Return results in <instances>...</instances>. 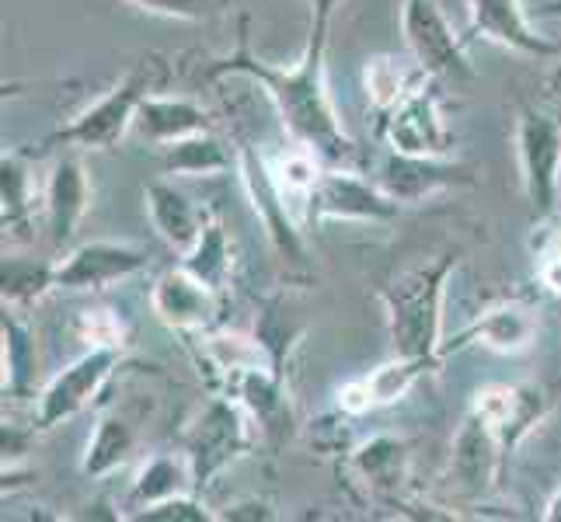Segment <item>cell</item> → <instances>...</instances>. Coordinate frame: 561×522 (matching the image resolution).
<instances>
[{"label": "cell", "mask_w": 561, "mask_h": 522, "mask_svg": "<svg viewBox=\"0 0 561 522\" xmlns=\"http://www.w3.org/2000/svg\"><path fill=\"white\" fill-rule=\"evenodd\" d=\"M342 0H307V43L294 67H276L255 56L248 43V18H241L238 49L206 70L209 84L224 77H248L273 102L279 126L297 147H307L324 164H350L356 158V140L342 126L339 108L328 88V46H332V18Z\"/></svg>", "instance_id": "1"}, {"label": "cell", "mask_w": 561, "mask_h": 522, "mask_svg": "<svg viewBox=\"0 0 561 522\" xmlns=\"http://www.w3.org/2000/svg\"><path fill=\"white\" fill-rule=\"evenodd\" d=\"M457 262V251H443V255L401 268L394 279L377 289L394 356L443 359V303H447V286Z\"/></svg>", "instance_id": "2"}, {"label": "cell", "mask_w": 561, "mask_h": 522, "mask_svg": "<svg viewBox=\"0 0 561 522\" xmlns=\"http://www.w3.org/2000/svg\"><path fill=\"white\" fill-rule=\"evenodd\" d=\"M164 67L158 56H147L133 67L119 84L108 88L99 102H91L84 112H77L73 119L60 129L46 132L43 140L32 143L35 153H46L53 147H70V150H115L126 132H133V119L137 108L150 91L161 88Z\"/></svg>", "instance_id": "3"}, {"label": "cell", "mask_w": 561, "mask_h": 522, "mask_svg": "<svg viewBox=\"0 0 561 522\" xmlns=\"http://www.w3.org/2000/svg\"><path fill=\"white\" fill-rule=\"evenodd\" d=\"M259 429L248 411L230 394H217L203 404V411L185 429L182 453L192 463L196 488L206 491L227 467L259 446Z\"/></svg>", "instance_id": "4"}, {"label": "cell", "mask_w": 561, "mask_h": 522, "mask_svg": "<svg viewBox=\"0 0 561 522\" xmlns=\"http://www.w3.org/2000/svg\"><path fill=\"white\" fill-rule=\"evenodd\" d=\"M401 38L412 63L443 84L474 81L468 35H460L439 0H401Z\"/></svg>", "instance_id": "5"}, {"label": "cell", "mask_w": 561, "mask_h": 522, "mask_svg": "<svg viewBox=\"0 0 561 522\" xmlns=\"http://www.w3.org/2000/svg\"><path fill=\"white\" fill-rule=\"evenodd\" d=\"M123 359H126L123 348H84L60 373H53L43 391L35 394V411H32L35 429L53 432L60 425L73 421L77 415H84L112 383Z\"/></svg>", "instance_id": "6"}, {"label": "cell", "mask_w": 561, "mask_h": 522, "mask_svg": "<svg viewBox=\"0 0 561 522\" xmlns=\"http://www.w3.org/2000/svg\"><path fill=\"white\" fill-rule=\"evenodd\" d=\"M516 161H519V182L524 196L540 220L554 217L561 202V115L524 105L516 112L513 126Z\"/></svg>", "instance_id": "7"}, {"label": "cell", "mask_w": 561, "mask_h": 522, "mask_svg": "<svg viewBox=\"0 0 561 522\" xmlns=\"http://www.w3.org/2000/svg\"><path fill=\"white\" fill-rule=\"evenodd\" d=\"M234 143H238L241 188H244L251 209H255L268 244H273V251L283 262L300 265L307 258V247H304V223L297 217V209L289 206L286 196L279 192V185L273 178V167H268V158L259 150V143L241 129H234Z\"/></svg>", "instance_id": "8"}, {"label": "cell", "mask_w": 561, "mask_h": 522, "mask_svg": "<svg viewBox=\"0 0 561 522\" xmlns=\"http://www.w3.org/2000/svg\"><path fill=\"white\" fill-rule=\"evenodd\" d=\"M401 202H394L387 192L356 174L345 164H324L314 188L307 192L300 220L304 227H318L328 220L339 223H391L401 217Z\"/></svg>", "instance_id": "9"}, {"label": "cell", "mask_w": 561, "mask_h": 522, "mask_svg": "<svg viewBox=\"0 0 561 522\" xmlns=\"http://www.w3.org/2000/svg\"><path fill=\"white\" fill-rule=\"evenodd\" d=\"M380 137L387 150L412 153V158H454V129L443 115V81L419 77V84L404 98L380 115Z\"/></svg>", "instance_id": "10"}, {"label": "cell", "mask_w": 561, "mask_h": 522, "mask_svg": "<svg viewBox=\"0 0 561 522\" xmlns=\"http://www.w3.org/2000/svg\"><path fill=\"white\" fill-rule=\"evenodd\" d=\"M468 411L492 425V432L502 442V456L510 463L537 425H545L551 401L545 386L537 383H485L471 394Z\"/></svg>", "instance_id": "11"}, {"label": "cell", "mask_w": 561, "mask_h": 522, "mask_svg": "<svg viewBox=\"0 0 561 522\" xmlns=\"http://www.w3.org/2000/svg\"><path fill=\"white\" fill-rule=\"evenodd\" d=\"M150 251L126 241H88L56 262V289L64 293H102V289L147 272Z\"/></svg>", "instance_id": "12"}, {"label": "cell", "mask_w": 561, "mask_h": 522, "mask_svg": "<svg viewBox=\"0 0 561 522\" xmlns=\"http://www.w3.org/2000/svg\"><path fill=\"white\" fill-rule=\"evenodd\" d=\"M220 394H230L241 408L248 411V418L255 421L259 439L268 442V446H279L289 436H294V401H289V380L276 370L273 362L262 366H248V370L234 373Z\"/></svg>", "instance_id": "13"}, {"label": "cell", "mask_w": 561, "mask_h": 522, "mask_svg": "<svg viewBox=\"0 0 561 522\" xmlns=\"http://www.w3.org/2000/svg\"><path fill=\"white\" fill-rule=\"evenodd\" d=\"M387 196L401 206H419L450 188H471L478 178L471 167L454 158H412V153L387 150L374 178Z\"/></svg>", "instance_id": "14"}, {"label": "cell", "mask_w": 561, "mask_h": 522, "mask_svg": "<svg viewBox=\"0 0 561 522\" xmlns=\"http://www.w3.org/2000/svg\"><path fill=\"white\" fill-rule=\"evenodd\" d=\"M150 311L182 338L203 335L220 321V293L196 279L185 265L168 268L150 286Z\"/></svg>", "instance_id": "15"}, {"label": "cell", "mask_w": 561, "mask_h": 522, "mask_svg": "<svg viewBox=\"0 0 561 522\" xmlns=\"http://www.w3.org/2000/svg\"><path fill=\"white\" fill-rule=\"evenodd\" d=\"M350 471L356 485L380 506L412 509L409 480H412V450L398 436H370L350 453Z\"/></svg>", "instance_id": "16"}, {"label": "cell", "mask_w": 561, "mask_h": 522, "mask_svg": "<svg viewBox=\"0 0 561 522\" xmlns=\"http://www.w3.org/2000/svg\"><path fill=\"white\" fill-rule=\"evenodd\" d=\"M540 335V317L530 303H519V300H506V303H495L489 311H481L471 324H463L457 335L443 338L439 345V356L447 359L450 352H463V348H489V352L499 356H519L534 348Z\"/></svg>", "instance_id": "17"}, {"label": "cell", "mask_w": 561, "mask_h": 522, "mask_svg": "<svg viewBox=\"0 0 561 522\" xmlns=\"http://www.w3.org/2000/svg\"><path fill=\"white\" fill-rule=\"evenodd\" d=\"M485 38L527 60H558L561 46L530 25L519 0H468V43Z\"/></svg>", "instance_id": "18"}, {"label": "cell", "mask_w": 561, "mask_h": 522, "mask_svg": "<svg viewBox=\"0 0 561 522\" xmlns=\"http://www.w3.org/2000/svg\"><path fill=\"white\" fill-rule=\"evenodd\" d=\"M506 471L510 463L502 456V442L492 425L468 411L450 442V474L457 477V485L468 495H489L502 485Z\"/></svg>", "instance_id": "19"}, {"label": "cell", "mask_w": 561, "mask_h": 522, "mask_svg": "<svg viewBox=\"0 0 561 522\" xmlns=\"http://www.w3.org/2000/svg\"><path fill=\"white\" fill-rule=\"evenodd\" d=\"M91 209V174L77 153H64L46 178V237L53 247H67Z\"/></svg>", "instance_id": "20"}, {"label": "cell", "mask_w": 561, "mask_h": 522, "mask_svg": "<svg viewBox=\"0 0 561 522\" xmlns=\"http://www.w3.org/2000/svg\"><path fill=\"white\" fill-rule=\"evenodd\" d=\"M209 129H213V115L203 102L188 98V94H164L161 88L147 94L137 108V119H133V132L158 150Z\"/></svg>", "instance_id": "21"}, {"label": "cell", "mask_w": 561, "mask_h": 522, "mask_svg": "<svg viewBox=\"0 0 561 522\" xmlns=\"http://www.w3.org/2000/svg\"><path fill=\"white\" fill-rule=\"evenodd\" d=\"M46 199V185H38L32 171V150H4L0 158V227L4 241H32L35 206Z\"/></svg>", "instance_id": "22"}, {"label": "cell", "mask_w": 561, "mask_h": 522, "mask_svg": "<svg viewBox=\"0 0 561 522\" xmlns=\"http://www.w3.org/2000/svg\"><path fill=\"white\" fill-rule=\"evenodd\" d=\"M144 202H147V217H150V227L158 230V237L175 251L179 258L188 255L192 244H196L206 230L209 212L192 202L168 174L144 188Z\"/></svg>", "instance_id": "23"}, {"label": "cell", "mask_w": 561, "mask_h": 522, "mask_svg": "<svg viewBox=\"0 0 561 522\" xmlns=\"http://www.w3.org/2000/svg\"><path fill=\"white\" fill-rule=\"evenodd\" d=\"M161 167L168 178H217V174L238 171V143L217 137V129L196 132L161 147Z\"/></svg>", "instance_id": "24"}, {"label": "cell", "mask_w": 561, "mask_h": 522, "mask_svg": "<svg viewBox=\"0 0 561 522\" xmlns=\"http://www.w3.org/2000/svg\"><path fill=\"white\" fill-rule=\"evenodd\" d=\"M185 491H199L188 456L182 450L179 453H153L140 463V471L129 485L126 506H123L126 519H133L140 509L153 506V501H164L171 495H185Z\"/></svg>", "instance_id": "25"}, {"label": "cell", "mask_w": 561, "mask_h": 522, "mask_svg": "<svg viewBox=\"0 0 561 522\" xmlns=\"http://www.w3.org/2000/svg\"><path fill=\"white\" fill-rule=\"evenodd\" d=\"M137 425L123 415H102L94 421V432L88 436V446L81 456V474L91 480H105L119 474L126 463L137 456Z\"/></svg>", "instance_id": "26"}, {"label": "cell", "mask_w": 561, "mask_h": 522, "mask_svg": "<svg viewBox=\"0 0 561 522\" xmlns=\"http://www.w3.org/2000/svg\"><path fill=\"white\" fill-rule=\"evenodd\" d=\"M0 366H4L0 373L4 397H28L35 376V341L14 306H4V317H0Z\"/></svg>", "instance_id": "27"}, {"label": "cell", "mask_w": 561, "mask_h": 522, "mask_svg": "<svg viewBox=\"0 0 561 522\" xmlns=\"http://www.w3.org/2000/svg\"><path fill=\"white\" fill-rule=\"evenodd\" d=\"M409 60H401V56H394V53H380V56H370V60L363 63V94H366V102H370L374 112L387 115L404 98V94L419 84L422 70L419 67L409 70Z\"/></svg>", "instance_id": "28"}, {"label": "cell", "mask_w": 561, "mask_h": 522, "mask_svg": "<svg viewBox=\"0 0 561 522\" xmlns=\"http://www.w3.org/2000/svg\"><path fill=\"white\" fill-rule=\"evenodd\" d=\"M182 265L209 289H217V293H224L230 286V279H234V247H230L227 227L217 217L206 220L199 241L192 244L188 255H182Z\"/></svg>", "instance_id": "29"}, {"label": "cell", "mask_w": 561, "mask_h": 522, "mask_svg": "<svg viewBox=\"0 0 561 522\" xmlns=\"http://www.w3.org/2000/svg\"><path fill=\"white\" fill-rule=\"evenodd\" d=\"M56 289V262L4 258L0 268V297L4 306H32Z\"/></svg>", "instance_id": "30"}, {"label": "cell", "mask_w": 561, "mask_h": 522, "mask_svg": "<svg viewBox=\"0 0 561 522\" xmlns=\"http://www.w3.org/2000/svg\"><path fill=\"white\" fill-rule=\"evenodd\" d=\"M443 359H415V356H391L387 362H380L377 370H370L374 383V394H377V408H391V404H401L409 397L419 380L430 373V370H439Z\"/></svg>", "instance_id": "31"}, {"label": "cell", "mask_w": 561, "mask_h": 522, "mask_svg": "<svg viewBox=\"0 0 561 522\" xmlns=\"http://www.w3.org/2000/svg\"><path fill=\"white\" fill-rule=\"evenodd\" d=\"M268 167H273V178L279 185V192L286 196V202L297 209V217L304 212V199H307V192L314 188L318 182V174L324 167V161L318 158V153H311L307 147H297L294 150H286L279 153V158H268ZM304 223V220H300Z\"/></svg>", "instance_id": "32"}, {"label": "cell", "mask_w": 561, "mask_h": 522, "mask_svg": "<svg viewBox=\"0 0 561 522\" xmlns=\"http://www.w3.org/2000/svg\"><path fill=\"white\" fill-rule=\"evenodd\" d=\"M73 335L88 348H126V321L119 311H112V306L94 303L77 314Z\"/></svg>", "instance_id": "33"}, {"label": "cell", "mask_w": 561, "mask_h": 522, "mask_svg": "<svg viewBox=\"0 0 561 522\" xmlns=\"http://www.w3.org/2000/svg\"><path fill=\"white\" fill-rule=\"evenodd\" d=\"M133 522H217V512H209L199 491H185L164 501H153V506L133 515Z\"/></svg>", "instance_id": "34"}, {"label": "cell", "mask_w": 561, "mask_h": 522, "mask_svg": "<svg viewBox=\"0 0 561 522\" xmlns=\"http://www.w3.org/2000/svg\"><path fill=\"white\" fill-rule=\"evenodd\" d=\"M150 18H168V22H206L217 11V0H123Z\"/></svg>", "instance_id": "35"}, {"label": "cell", "mask_w": 561, "mask_h": 522, "mask_svg": "<svg viewBox=\"0 0 561 522\" xmlns=\"http://www.w3.org/2000/svg\"><path fill=\"white\" fill-rule=\"evenodd\" d=\"M335 411H342L345 418H363L377 411V394H374V383L366 373L350 376L339 391H335Z\"/></svg>", "instance_id": "36"}, {"label": "cell", "mask_w": 561, "mask_h": 522, "mask_svg": "<svg viewBox=\"0 0 561 522\" xmlns=\"http://www.w3.org/2000/svg\"><path fill=\"white\" fill-rule=\"evenodd\" d=\"M268 522V519H276L273 512V501H265V498H241L234 501V506H227L224 512H217V522Z\"/></svg>", "instance_id": "37"}, {"label": "cell", "mask_w": 561, "mask_h": 522, "mask_svg": "<svg viewBox=\"0 0 561 522\" xmlns=\"http://www.w3.org/2000/svg\"><path fill=\"white\" fill-rule=\"evenodd\" d=\"M32 436H38V429H18V425L4 421V432H0V446H4V471H14L18 460H22L32 446Z\"/></svg>", "instance_id": "38"}, {"label": "cell", "mask_w": 561, "mask_h": 522, "mask_svg": "<svg viewBox=\"0 0 561 522\" xmlns=\"http://www.w3.org/2000/svg\"><path fill=\"white\" fill-rule=\"evenodd\" d=\"M537 279L551 297H561V255H540Z\"/></svg>", "instance_id": "39"}, {"label": "cell", "mask_w": 561, "mask_h": 522, "mask_svg": "<svg viewBox=\"0 0 561 522\" xmlns=\"http://www.w3.org/2000/svg\"><path fill=\"white\" fill-rule=\"evenodd\" d=\"M534 247L540 251V255H561V223H554L540 237H534Z\"/></svg>", "instance_id": "40"}, {"label": "cell", "mask_w": 561, "mask_h": 522, "mask_svg": "<svg viewBox=\"0 0 561 522\" xmlns=\"http://www.w3.org/2000/svg\"><path fill=\"white\" fill-rule=\"evenodd\" d=\"M545 88H548V102L554 105V112L561 115V56H558V63H554V70L548 73V81H545Z\"/></svg>", "instance_id": "41"}, {"label": "cell", "mask_w": 561, "mask_h": 522, "mask_svg": "<svg viewBox=\"0 0 561 522\" xmlns=\"http://www.w3.org/2000/svg\"><path fill=\"white\" fill-rule=\"evenodd\" d=\"M540 519H545V522H561V480H558L554 495L548 498V506H545V512H540Z\"/></svg>", "instance_id": "42"}, {"label": "cell", "mask_w": 561, "mask_h": 522, "mask_svg": "<svg viewBox=\"0 0 561 522\" xmlns=\"http://www.w3.org/2000/svg\"><path fill=\"white\" fill-rule=\"evenodd\" d=\"M558 192H561V182H558Z\"/></svg>", "instance_id": "43"}]
</instances>
